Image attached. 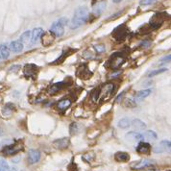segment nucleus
I'll use <instances>...</instances> for the list:
<instances>
[{"instance_id": "nucleus-1", "label": "nucleus", "mask_w": 171, "mask_h": 171, "mask_svg": "<svg viewBox=\"0 0 171 171\" xmlns=\"http://www.w3.org/2000/svg\"><path fill=\"white\" fill-rule=\"evenodd\" d=\"M89 18V13L88 8L86 6H81V7H79L75 10L74 15H73V17L70 21L69 27L71 29H77L87 22Z\"/></svg>"}, {"instance_id": "nucleus-2", "label": "nucleus", "mask_w": 171, "mask_h": 171, "mask_svg": "<svg viewBox=\"0 0 171 171\" xmlns=\"http://www.w3.org/2000/svg\"><path fill=\"white\" fill-rule=\"evenodd\" d=\"M114 92V85L113 83H108L100 88H97V95H98V101L104 102L109 100L113 95Z\"/></svg>"}, {"instance_id": "nucleus-3", "label": "nucleus", "mask_w": 171, "mask_h": 171, "mask_svg": "<svg viewBox=\"0 0 171 171\" xmlns=\"http://www.w3.org/2000/svg\"><path fill=\"white\" fill-rule=\"evenodd\" d=\"M126 62V55L123 54L122 52H115L111 55L107 66L112 69H117L120 66Z\"/></svg>"}, {"instance_id": "nucleus-4", "label": "nucleus", "mask_w": 171, "mask_h": 171, "mask_svg": "<svg viewBox=\"0 0 171 171\" xmlns=\"http://www.w3.org/2000/svg\"><path fill=\"white\" fill-rule=\"evenodd\" d=\"M68 20L65 17L60 18L59 20L55 21L50 29V32L55 36V37H63L65 34V26L68 24Z\"/></svg>"}, {"instance_id": "nucleus-5", "label": "nucleus", "mask_w": 171, "mask_h": 171, "mask_svg": "<svg viewBox=\"0 0 171 171\" xmlns=\"http://www.w3.org/2000/svg\"><path fill=\"white\" fill-rule=\"evenodd\" d=\"M166 13H157L155 14L153 16L150 18L149 20V27L151 28V30H157L160 28L163 22L166 19Z\"/></svg>"}, {"instance_id": "nucleus-6", "label": "nucleus", "mask_w": 171, "mask_h": 171, "mask_svg": "<svg viewBox=\"0 0 171 171\" xmlns=\"http://www.w3.org/2000/svg\"><path fill=\"white\" fill-rule=\"evenodd\" d=\"M128 34H129V29H128V27L125 24H121V25L113 29L112 36L117 41H123L127 38Z\"/></svg>"}, {"instance_id": "nucleus-7", "label": "nucleus", "mask_w": 171, "mask_h": 171, "mask_svg": "<svg viewBox=\"0 0 171 171\" xmlns=\"http://www.w3.org/2000/svg\"><path fill=\"white\" fill-rule=\"evenodd\" d=\"M40 70V68L38 65H36L34 64H27L24 65L23 68V74L26 78L30 79H35L37 77Z\"/></svg>"}, {"instance_id": "nucleus-8", "label": "nucleus", "mask_w": 171, "mask_h": 171, "mask_svg": "<svg viewBox=\"0 0 171 171\" xmlns=\"http://www.w3.org/2000/svg\"><path fill=\"white\" fill-rule=\"evenodd\" d=\"M76 76L83 79V80H89V79L92 76V72L89 69L87 65L82 64L79 65L76 69Z\"/></svg>"}, {"instance_id": "nucleus-9", "label": "nucleus", "mask_w": 171, "mask_h": 171, "mask_svg": "<svg viewBox=\"0 0 171 171\" xmlns=\"http://www.w3.org/2000/svg\"><path fill=\"white\" fill-rule=\"evenodd\" d=\"M156 162L154 160H149V159H143L138 162H135L131 164V168L134 170H141L144 168H147L149 166H152Z\"/></svg>"}, {"instance_id": "nucleus-10", "label": "nucleus", "mask_w": 171, "mask_h": 171, "mask_svg": "<svg viewBox=\"0 0 171 171\" xmlns=\"http://www.w3.org/2000/svg\"><path fill=\"white\" fill-rule=\"evenodd\" d=\"M68 80L55 83V84H53V85H51V86H49V87H48L47 92H48V94H50V95H55L56 93H58L59 91L65 89L66 87H68Z\"/></svg>"}, {"instance_id": "nucleus-11", "label": "nucleus", "mask_w": 171, "mask_h": 171, "mask_svg": "<svg viewBox=\"0 0 171 171\" xmlns=\"http://www.w3.org/2000/svg\"><path fill=\"white\" fill-rule=\"evenodd\" d=\"M22 150V146L18 143H15V144H11L4 147V149L2 150L3 154H5L6 156H13L17 154L18 152Z\"/></svg>"}, {"instance_id": "nucleus-12", "label": "nucleus", "mask_w": 171, "mask_h": 171, "mask_svg": "<svg viewBox=\"0 0 171 171\" xmlns=\"http://www.w3.org/2000/svg\"><path fill=\"white\" fill-rule=\"evenodd\" d=\"M170 146L171 143L169 140H162L160 143L157 144L153 148V152H155V153H163V152H166L170 149Z\"/></svg>"}, {"instance_id": "nucleus-13", "label": "nucleus", "mask_w": 171, "mask_h": 171, "mask_svg": "<svg viewBox=\"0 0 171 171\" xmlns=\"http://www.w3.org/2000/svg\"><path fill=\"white\" fill-rule=\"evenodd\" d=\"M125 138H126L127 141H130V142H140L144 139L141 134L136 133V132L127 133L125 135Z\"/></svg>"}, {"instance_id": "nucleus-14", "label": "nucleus", "mask_w": 171, "mask_h": 171, "mask_svg": "<svg viewBox=\"0 0 171 171\" xmlns=\"http://www.w3.org/2000/svg\"><path fill=\"white\" fill-rule=\"evenodd\" d=\"M106 7H107V2L104 1V0H102V1H100V2H96V4L93 5L92 15L95 17L99 16L104 12V10L106 9Z\"/></svg>"}, {"instance_id": "nucleus-15", "label": "nucleus", "mask_w": 171, "mask_h": 171, "mask_svg": "<svg viewBox=\"0 0 171 171\" xmlns=\"http://www.w3.org/2000/svg\"><path fill=\"white\" fill-rule=\"evenodd\" d=\"M40 160V153L39 150L31 149L28 153V162L30 164H35Z\"/></svg>"}, {"instance_id": "nucleus-16", "label": "nucleus", "mask_w": 171, "mask_h": 171, "mask_svg": "<svg viewBox=\"0 0 171 171\" xmlns=\"http://www.w3.org/2000/svg\"><path fill=\"white\" fill-rule=\"evenodd\" d=\"M53 145L57 149H66L69 145V138H63L60 139H56L53 142Z\"/></svg>"}, {"instance_id": "nucleus-17", "label": "nucleus", "mask_w": 171, "mask_h": 171, "mask_svg": "<svg viewBox=\"0 0 171 171\" xmlns=\"http://www.w3.org/2000/svg\"><path fill=\"white\" fill-rule=\"evenodd\" d=\"M44 31L42 28H35L33 32H31V44H35L41 38Z\"/></svg>"}, {"instance_id": "nucleus-18", "label": "nucleus", "mask_w": 171, "mask_h": 171, "mask_svg": "<svg viewBox=\"0 0 171 171\" xmlns=\"http://www.w3.org/2000/svg\"><path fill=\"white\" fill-rule=\"evenodd\" d=\"M137 151L138 152L139 154H144V155H147L150 153L151 151V145L147 142H144V141H140L138 143V145L137 146Z\"/></svg>"}, {"instance_id": "nucleus-19", "label": "nucleus", "mask_w": 171, "mask_h": 171, "mask_svg": "<svg viewBox=\"0 0 171 171\" xmlns=\"http://www.w3.org/2000/svg\"><path fill=\"white\" fill-rule=\"evenodd\" d=\"M9 50L14 53H20L23 50V44L19 40H14L12 41L9 45Z\"/></svg>"}, {"instance_id": "nucleus-20", "label": "nucleus", "mask_w": 171, "mask_h": 171, "mask_svg": "<svg viewBox=\"0 0 171 171\" xmlns=\"http://www.w3.org/2000/svg\"><path fill=\"white\" fill-rule=\"evenodd\" d=\"M71 100L69 98H64L57 103V109L59 111H65L71 106Z\"/></svg>"}, {"instance_id": "nucleus-21", "label": "nucleus", "mask_w": 171, "mask_h": 171, "mask_svg": "<svg viewBox=\"0 0 171 171\" xmlns=\"http://www.w3.org/2000/svg\"><path fill=\"white\" fill-rule=\"evenodd\" d=\"M55 36L50 32V33H44L41 37V40H42V44L44 46H49L50 44H53V40H54Z\"/></svg>"}, {"instance_id": "nucleus-22", "label": "nucleus", "mask_w": 171, "mask_h": 171, "mask_svg": "<svg viewBox=\"0 0 171 171\" xmlns=\"http://www.w3.org/2000/svg\"><path fill=\"white\" fill-rule=\"evenodd\" d=\"M115 161H117L119 162H126L130 160V156L126 152H117V154L114 155Z\"/></svg>"}, {"instance_id": "nucleus-23", "label": "nucleus", "mask_w": 171, "mask_h": 171, "mask_svg": "<svg viewBox=\"0 0 171 171\" xmlns=\"http://www.w3.org/2000/svg\"><path fill=\"white\" fill-rule=\"evenodd\" d=\"M131 125H132V127L134 128V129L139 130V131H142L146 128V124L140 119H134L131 122Z\"/></svg>"}, {"instance_id": "nucleus-24", "label": "nucleus", "mask_w": 171, "mask_h": 171, "mask_svg": "<svg viewBox=\"0 0 171 171\" xmlns=\"http://www.w3.org/2000/svg\"><path fill=\"white\" fill-rule=\"evenodd\" d=\"M10 56V50L9 47L6 44H1L0 45V59L1 60H6L8 59Z\"/></svg>"}, {"instance_id": "nucleus-25", "label": "nucleus", "mask_w": 171, "mask_h": 171, "mask_svg": "<svg viewBox=\"0 0 171 171\" xmlns=\"http://www.w3.org/2000/svg\"><path fill=\"white\" fill-rule=\"evenodd\" d=\"M152 93V90L151 89H143V90H140L138 92L136 93L135 97H136V100H142L146 97H148L150 94Z\"/></svg>"}, {"instance_id": "nucleus-26", "label": "nucleus", "mask_w": 171, "mask_h": 171, "mask_svg": "<svg viewBox=\"0 0 171 171\" xmlns=\"http://www.w3.org/2000/svg\"><path fill=\"white\" fill-rule=\"evenodd\" d=\"M142 136H143L144 139H147V140H157V138H158L157 134L152 130L145 131Z\"/></svg>"}, {"instance_id": "nucleus-27", "label": "nucleus", "mask_w": 171, "mask_h": 171, "mask_svg": "<svg viewBox=\"0 0 171 171\" xmlns=\"http://www.w3.org/2000/svg\"><path fill=\"white\" fill-rule=\"evenodd\" d=\"M117 125L121 129H127V128H129V126H131V121L129 120V118L123 117L118 121Z\"/></svg>"}, {"instance_id": "nucleus-28", "label": "nucleus", "mask_w": 171, "mask_h": 171, "mask_svg": "<svg viewBox=\"0 0 171 171\" xmlns=\"http://www.w3.org/2000/svg\"><path fill=\"white\" fill-rule=\"evenodd\" d=\"M14 110H15V105H14V104L8 103V104H6V106L3 109V113L5 115H9V114H11L12 113H13Z\"/></svg>"}, {"instance_id": "nucleus-29", "label": "nucleus", "mask_w": 171, "mask_h": 171, "mask_svg": "<svg viewBox=\"0 0 171 171\" xmlns=\"http://www.w3.org/2000/svg\"><path fill=\"white\" fill-rule=\"evenodd\" d=\"M30 38H31V31H26L24 32L21 36H20V42L22 44H28Z\"/></svg>"}, {"instance_id": "nucleus-30", "label": "nucleus", "mask_w": 171, "mask_h": 171, "mask_svg": "<svg viewBox=\"0 0 171 171\" xmlns=\"http://www.w3.org/2000/svg\"><path fill=\"white\" fill-rule=\"evenodd\" d=\"M68 51H64L63 54L61 55V57L58 58L56 61H55V62L53 63V65H59V64H61V63H63L64 61H65V59L68 57Z\"/></svg>"}, {"instance_id": "nucleus-31", "label": "nucleus", "mask_w": 171, "mask_h": 171, "mask_svg": "<svg viewBox=\"0 0 171 171\" xmlns=\"http://www.w3.org/2000/svg\"><path fill=\"white\" fill-rule=\"evenodd\" d=\"M138 32L140 33V34H144V35H146V34H149L150 32H151V28L149 27V25L148 24H145V25H143V26H141L139 28V30H138Z\"/></svg>"}, {"instance_id": "nucleus-32", "label": "nucleus", "mask_w": 171, "mask_h": 171, "mask_svg": "<svg viewBox=\"0 0 171 171\" xmlns=\"http://www.w3.org/2000/svg\"><path fill=\"white\" fill-rule=\"evenodd\" d=\"M79 131V128H78V124L75 123V122H73L71 123L70 127H69V132H70V135H74V134H77Z\"/></svg>"}, {"instance_id": "nucleus-33", "label": "nucleus", "mask_w": 171, "mask_h": 171, "mask_svg": "<svg viewBox=\"0 0 171 171\" xmlns=\"http://www.w3.org/2000/svg\"><path fill=\"white\" fill-rule=\"evenodd\" d=\"M167 71L166 68H162V69H158V70H154V71H151L149 74H148V77L151 78V77H153V76H156L158 74H161V73H163V72H166Z\"/></svg>"}, {"instance_id": "nucleus-34", "label": "nucleus", "mask_w": 171, "mask_h": 171, "mask_svg": "<svg viewBox=\"0 0 171 171\" xmlns=\"http://www.w3.org/2000/svg\"><path fill=\"white\" fill-rule=\"evenodd\" d=\"M0 167L3 168L5 171H8L9 170V166H8V163L7 162H6L5 160H3V159H0Z\"/></svg>"}, {"instance_id": "nucleus-35", "label": "nucleus", "mask_w": 171, "mask_h": 171, "mask_svg": "<svg viewBox=\"0 0 171 171\" xmlns=\"http://www.w3.org/2000/svg\"><path fill=\"white\" fill-rule=\"evenodd\" d=\"M125 106L126 107H129V108H134L137 106V103L134 101L133 99H127L125 101Z\"/></svg>"}, {"instance_id": "nucleus-36", "label": "nucleus", "mask_w": 171, "mask_h": 171, "mask_svg": "<svg viewBox=\"0 0 171 171\" xmlns=\"http://www.w3.org/2000/svg\"><path fill=\"white\" fill-rule=\"evenodd\" d=\"M150 45H151V41L148 40H143L141 44H139V47L140 48H148Z\"/></svg>"}, {"instance_id": "nucleus-37", "label": "nucleus", "mask_w": 171, "mask_h": 171, "mask_svg": "<svg viewBox=\"0 0 171 171\" xmlns=\"http://www.w3.org/2000/svg\"><path fill=\"white\" fill-rule=\"evenodd\" d=\"M94 48H95V50L98 52V53H102V52H104L106 50V48H105V46H104L103 44H98V45H95L94 46Z\"/></svg>"}, {"instance_id": "nucleus-38", "label": "nucleus", "mask_w": 171, "mask_h": 171, "mask_svg": "<svg viewBox=\"0 0 171 171\" xmlns=\"http://www.w3.org/2000/svg\"><path fill=\"white\" fill-rule=\"evenodd\" d=\"M157 1V0H140V4L144 5V6H147V5H151Z\"/></svg>"}, {"instance_id": "nucleus-39", "label": "nucleus", "mask_w": 171, "mask_h": 171, "mask_svg": "<svg viewBox=\"0 0 171 171\" xmlns=\"http://www.w3.org/2000/svg\"><path fill=\"white\" fill-rule=\"evenodd\" d=\"M121 14H122V12H118V13H117V14H114V15H113V16H110L108 20L117 19V18L118 16H121Z\"/></svg>"}, {"instance_id": "nucleus-40", "label": "nucleus", "mask_w": 171, "mask_h": 171, "mask_svg": "<svg viewBox=\"0 0 171 171\" xmlns=\"http://www.w3.org/2000/svg\"><path fill=\"white\" fill-rule=\"evenodd\" d=\"M20 69V66L19 65H14V66H12V68H10V72H16Z\"/></svg>"}, {"instance_id": "nucleus-41", "label": "nucleus", "mask_w": 171, "mask_h": 171, "mask_svg": "<svg viewBox=\"0 0 171 171\" xmlns=\"http://www.w3.org/2000/svg\"><path fill=\"white\" fill-rule=\"evenodd\" d=\"M120 73H121V71H119V70H118L117 72H114V71H113V72L112 73V74L109 76V78H110V79H112V78L114 79V78H117V77L120 74Z\"/></svg>"}, {"instance_id": "nucleus-42", "label": "nucleus", "mask_w": 171, "mask_h": 171, "mask_svg": "<svg viewBox=\"0 0 171 171\" xmlns=\"http://www.w3.org/2000/svg\"><path fill=\"white\" fill-rule=\"evenodd\" d=\"M124 95H125V91H123V92H122L121 94L118 95V97L117 98V100H115V102H117V103H120V101H122V99H123Z\"/></svg>"}, {"instance_id": "nucleus-43", "label": "nucleus", "mask_w": 171, "mask_h": 171, "mask_svg": "<svg viewBox=\"0 0 171 171\" xmlns=\"http://www.w3.org/2000/svg\"><path fill=\"white\" fill-rule=\"evenodd\" d=\"M169 61H170V55H168V56H166L164 58L161 59V62H169Z\"/></svg>"}, {"instance_id": "nucleus-44", "label": "nucleus", "mask_w": 171, "mask_h": 171, "mask_svg": "<svg viewBox=\"0 0 171 171\" xmlns=\"http://www.w3.org/2000/svg\"><path fill=\"white\" fill-rule=\"evenodd\" d=\"M8 171H16V168H15V167H12V168H9V170Z\"/></svg>"}, {"instance_id": "nucleus-45", "label": "nucleus", "mask_w": 171, "mask_h": 171, "mask_svg": "<svg viewBox=\"0 0 171 171\" xmlns=\"http://www.w3.org/2000/svg\"><path fill=\"white\" fill-rule=\"evenodd\" d=\"M113 1L114 3H119V2L122 1V0H113Z\"/></svg>"}, {"instance_id": "nucleus-46", "label": "nucleus", "mask_w": 171, "mask_h": 171, "mask_svg": "<svg viewBox=\"0 0 171 171\" xmlns=\"http://www.w3.org/2000/svg\"><path fill=\"white\" fill-rule=\"evenodd\" d=\"M147 171H158L157 169H149V170H147Z\"/></svg>"}, {"instance_id": "nucleus-47", "label": "nucleus", "mask_w": 171, "mask_h": 171, "mask_svg": "<svg viewBox=\"0 0 171 171\" xmlns=\"http://www.w3.org/2000/svg\"><path fill=\"white\" fill-rule=\"evenodd\" d=\"M96 1H97V0H92V5H94L96 3Z\"/></svg>"}, {"instance_id": "nucleus-48", "label": "nucleus", "mask_w": 171, "mask_h": 171, "mask_svg": "<svg viewBox=\"0 0 171 171\" xmlns=\"http://www.w3.org/2000/svg\"><path fill=\"white\" fill-rule=\"evenodd\" d=\"M0 171H5V170H4L3 168H1V167H0Z\"/></svg>"}]
</instances>
